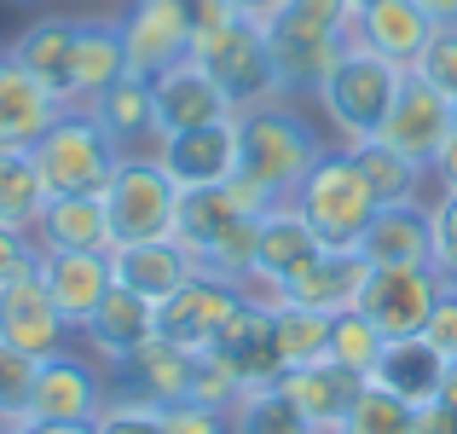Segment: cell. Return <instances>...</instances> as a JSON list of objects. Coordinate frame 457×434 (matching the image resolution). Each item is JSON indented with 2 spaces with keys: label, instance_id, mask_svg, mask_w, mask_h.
<instances>
[{
  "label": "cell",
  "instance_id": "6da1fadb",
  "mask_svg": "<svg viewBox=\"0 0 457 434\" xmlns=\"http://www.w3.org/2000/svg\"><path fill=\"white\" fill-rule=\"evenodd\" d=\"M255 226H261V214H249L232 197V186H191L174 203V232L168 238L203 272L249 284V272H255Z\"/></svg>",
  "mask_w": 457,
  "mask_h": 434
},
{
  "label": "cell",
  "instance_id": "7a4b0ae2",
  "mask_svg": "<svg viewBox=\"0 0 457 434\" xmlns=\"http://www.w3.org/2000/svg\"><path fill=\"white\" fill-rule=\"evenodd\" d=\"M324 151H330L324 134L295 104L267 99L255 111H237V174L267 186L272 197H295V186L307 179V168Z\"/></svg>",
  "mask_w": 457,
  "mask_h": 434
},
{
  "label": "cell",
  "instance_id": "3957f363",
  "mask_svg": "<svg viewBox=\"0 0 457 434\" xmlns=\"http://www.w3.org/2000/svg\"><path fill=\"white\" fill-rule=\"evenodd\" d=\"M353 35V0H284L278 18H267V46L278 64L284 99L319 93V81L336 70Z\"/></svg>",
  "mask_w": 457,
  "mask_h": 434
},
{
  "label": "cell",
  "instance_id": "277c9868",
  "mask_svg": "<svg viewBox=\"0 0 457 434\" xmlns=\"http://www.w3.org/2000/svg\"><path fill=\"white\" fill-rule=\"evenodd\" d=\"M400 81H405L400 64H388V58H377V53H365V46L347 41V53L336 58V70L319 81L312 99H319V111H324V122H330L336 139L359 145V139L382 134L394 99H400Z\"/></svg>",
  "mask_w": 457,
  "mask_h": 434
},
{
  "label": "cell",
  "instance_id": "5b68a950",
  "mask_svg": "<svg viewBox=\"0 0 457 434\" xmlns=\"http://www.w3.org/2000/svg\"><path fill=\"white\" fill-rule=\"evenodd\" d=\"M29 156L46 179V197H99L122 163V145L104 134L87 104H64L58 122L29 145Z\"/></svg>",
  "mask_w": 457,
  "mask_h": 434
},
{
  "label": "cell",
  "instance_id": "8992f818",
  "mask_svg": "<svg viewBox=\"0 0 457 434\" xmlns=\"http://www.w3.org/2000/svg\"><path fill=\"white\" fill-rule=\"evenodd\" d=\"M290 203L307 214V226L324 238V249H359L370 221H377V197H370V186H365V174H359L347 145H330L307 168V179L295 186Z\"/></svg>",
  "mask_w": 457,
  "mask_h": 434
},
{
  "label": "cell",
  "instance_id": "52a82bcc",
  "mask_svg": "<svg viewBox=\"0 0 457 434\" xmlns=\"http://www.w3.org/2000/svg\"><path fill=\"white\" fill-rule=\"evenodd\" d=\"M191 58L220 81V93L237 104V111H255V104H267V99H284L278 64H272V46H267V23L226 18L220 29H209V35L191 41Z\"/></svg>",
  "mask_w": 457,
  "mask_h": 434
},
{
  "label": "cell",
  "instance_id": "ba28073f",
  "mask_svg": "<svg viewBox=\"0 0 457 434\" xmlns=\"http://www.w3.org/2000/svg\"><path fill=\"white\" fill-rule=\"evenodd\" d=\"M99 197H104V214H111L116 244H145V238L174 232L179 186L168 179V168L156 163V151H122V163L104 179Z\"/></svg>",
  "mask_w": 457,
  "mask_h": 434
},
{
  "label": "cell",
  "instance_id": "9c48e42d",
  "mask_svg": "<svg viewBox=\"0 0 457 434\" xmlns=\"http://www.w3.org/2000/svg\"><path fill=\"white\" fill-rule=\"evenodd\" d=\"M111 400V371L93 354L58 347L35 365V388H29V412L23 423H93Z\"/></svg>",
  "mask_w": 457,
  "mask_h": 434
},
{
  "label": "cell",
  "instance_id": "30bf717a",
  "mask_svg": "<svg viewBox=\"0 0 457 434\" xmlns=\"http://www.w3.org/2000/svg\"><path fill=\"white\" fill-rule=\"evenodd\" d=\"M319 255H324V238L307 226V214L295 209L290 197H278L255 226V272H249L244 289L261 296V301H278Z\"/></svg>",
  "mask_w": 457,
  "mask_h": 434
},
{
  "label": "cell",
  "instance_id": "8fae6325",
  "mask_svg": "<svg viewBox=\"0 0 457 434\" xmlns=\"http://www.w3.org/2000/svg\"><path fill=\"white\" fill-rule=\"evenodd\" d=\"M203 354H214L226 371L237 377V388H272V382H284V354H278V324H272V301L249 296L237 301L232 313H226V324L214 330V342L203 347Z\"/></svg>",
  "mask_w": 457,
  "mask_h": 434
},
{
  "label": "cell",
  "instance_id": "7c38bea8",
  "mask_svg": "<svg viewBox=\"0 0 457 434\" xmlns=\"http://www.w3.org/2000/svg\"><path fill=\"white\" fill-rule=\"evenodd\" d=\"M440 289L446 284H440L435 267H370L365 289H359V313L382 336H423Z\"/></svg>",
  "mask_w": 457,
  "mask_h": 434
},
{
  "label": "cell",
  "instance_id": "4fadbf2b",
  "mask_svg": "<svg viewBox=\"0 0 457 434\" xmlns=\"http://www.w3.org/2000/svg\"><path fill=\"white\" fill-rule=\"evenodd\" d=\"M452 128H457V99L440 93L435 81H423L417 70H405L400 99H394V111H388V122H382L377 139H388L394 151H405L411 163L428 168L440 156V145L452 139Z\"/></svg>",
  "mask_w": 457,
  "mask_h": 434
},
{
  "label": "cell",
  "instance_id": "5bb4252c",
  "mask_svg": "<svg viewBox=\"0 0 457 434\" xmlns=\"http://www.w3.org/2000/svg\"><path fill=\"white\" fill-rule=\"evenodd\" d=\"M151 111H156V139L162 134H186L203 122H232L237 104L220 93V81L197 64V58H179V64L156 70L151 76Z\"/></svg>",
  "mask_w": 457,
  "mask_h": 434
},
{
  "label": "cell",
  "instance_id": "9a60e30c",
  "mask_svg": "<svg viewBox=\"0 0 457 434\" xmlns=\"http://www.w3.org/2000/svg\"><path fill=\"white\" fill-rule=\"evenodd\" d=\"M237 301H244V284L214 279V272H203V267H197V272H191V279L179 284L168 301H156V336L179 342L186 354H203Z\"/></svg>",
  "mask_w": 457,
  "mask_h": 434
},
{
  "label": "cell",
  "instance_id": "2e32d148",
  "mask_svg": "<svg viewBox=\"0 0 457 434\" xmlns=\"http://www.w3.org/2000/svg\"><path fill=\"white\" fill-rule=\"evenodd\" d=\"M70 336H76V324L53 307L41 272H18V279L0 284V342L6 347H23V354L46 359L58 347H70Z\"/></svg>",
  "mask_w": 457,
  "mask_h": 434
},
{
  "label": "cell",
  "instance_id": "e0dca14e",
  "mask_svg": "<svg viewBox=\"0 0 457 434\" xmlns=\"http://www.w3.org/2000/svg\"><path fill=\"white\" fill-rule=\"evenodd\" d=\"M156 163L168 168L179 191L191 186H226L237 174V116L232 122H203V128H186V134H162L151 145Z\"/></svg>",
  "mask_w": 457,
  "mask_h": 434
},
{
  "label": "cell",
  "instance_id": "ac0fdd59",
  "mask_svg": "<svg viewBox=\"0 0 457 434\" xmlns=\"http://www.w3.org/2000/svg\"><path fill=\"white\" fill-rule=\"evenodd\" d=\"M35 272H41L53 307L64 313L76 330L93 319V307H99V301L111 296V284H116L111 279V255H93V249H41Z\"/></svg>",
  "mask_w": 457,
  "mask_h": 434
},
{
  "label": "cell",
  "instance_id": "d6986e66",
  "mask_svg": "<svg viewBox=\"0 0 457 434\" xmlns=\"http://www.w3.org/2000/svg\"><path fill=\"white\" fill-rule=\"evenodd\" d=\"M428 35H435V23H428V12L417 0H370V6L353 12V35L347 41L388 58V64H400V70H411L423 58Z\"/></svg>",
  "mask_w": 457,
  "mask_h": 434
},
{
  "label": "cell",
  "instance_id": "ffe728a7",
  "mask_svg": "<svg viewBox=\"0 0 457 434\" xmlns=\"http://www.w3.org/2000/svg\"><path fill=\"white\" fill-rule=\"evenodd\" d=\"M191 365H197V354H186L179 342L145 336L122 365H111V388L134 394V400H151V405H174L191 394Z\"/></svg>",
  "mask_w": 457,
  "mask_h": 434
},
{
  "label": "cell",
  "instance_id": "44dd1931",
  "mask_svg": "<svg viewBox=\"0 0 457 434\" xmlns=\"http://www.w3.org/2000/svg\"><path fill=\"white\" fill-rule=\"evenodd\" d=\"M76 336H81V347H87V354L111 371V365H122V359L134 354L145 336H156V307H151L145 296H134V289L111 284V296L93 307V319L81 324Z\"/></svg>",
  "mask_w": 457,
  "mask_h": 434
},
{
  "label": "cell",
  "instance_id": "7402d4cb",
  "mask_svg": "<svg viewBox=\"0 0 457 434\" xmlns=\"http://www.w3.org/2000/svg\"><path fill=\"white\" fill-rule=\"evenodd\" d=\"M116 29H122V46H128V70L145 76V81L191 53V29L162 6V0H134V6L116 18Z\"/></svg>",
  "mask_w": 457,
  "mask_h": 434
},
{
  "label": "cell",
  "instance_id": "603a6c76",
  "mask_svg": "<svg viewBox=\"0 0 457 434\" xmlns=\"http://www.w3.org/2000/svg\"><path fill=\"white\" fill-rule=\"evenodd\" d=\"M365 382L400 394L405 405H428V400H440V382H446V354L428 336H388Z\"/></svg>",
  "mask_w": 457,
  "mask_h": 434
},
{
  "label": "cell",
  "instance_id": "cb8c5ba5",
  "mask_svg": "<svg viewBox=\"0 0 457 434\" xmlns=\"http://www.w3.org/2000/svg\"><path fill=\"white\" fill-rule=\"evenodd\" d=\"M284 394L302 405V417L319 434H336V423H342V417L353 412V400L365 394V377L347 371V365H336V359L324 354V359H312V365L284 371Z\"/></svg>",
  "mask_w": 457,
  "mask_h": 434
},
{
  "label": "cell",
  "instance_id": "d4e9b609",
  "mask_svg": "<svg viewBox=\"0 0 457 434\" xmlns=\"http://www.w3.org/2000/svg\"><path fill=\"white\" fill-rule=\"evenodd\" d=\"M58 111H64V99L46 81H35L12 53H0V145H23L29 151L58 122Z\"/></svg>",
  "mask_w": 457,
  "mask_h": 434
},
{
  "label": "cell",
  "instance_id": "484cf974",
  "mask_svg": "<svg viewBox=\"0 0 457 434\" xmlns=\"http://www.w3.org/2000/svg\"><path fill=\"white\" fill-rule=\"evenodd\" d=\"M191 272H197V261L174 238H145V244H116L111 249V279L122 289H134V296H145L151 307L174 296Z\"/></svg>",
  "mask_w": 457,
  "mask_h": 434
},
{
  "label": "cell",
  "instance_id": "4316f807",
  "mask_svg": "<svg viewBox=\"0 0 457 434\" xmlns=\"http://www.w3.org/2000/svg\"><path fill=\"white\" fill-rule=\"evenodd\" d=\"M128 70V46L116 18H81L76 23V58H70V104H93L99 93H111Z\"/></svg>",
  "mask_w": 457,
  "mask_h": 434
},
{
  "label": "cell",
  "instance_id": "83f0119b",
  "mask_svg": "<svg viewBox=\"0 0 457 434\" xmlns=\"http://www.w3.org/2000/svg\"><path fill=\"white\" fill-rule=\"evenodd\" d=\"M428 249H435L428 203H388V209H377L359 255L370 267H428Z\"/></svg>",
  "mask_w": 457,
  "mask_h": 434
},
{
  "label": "cell",
  "instance_id": "f1b7e54d",
  "mask_svg": "<svg viewBox=\"0 0 457 434\" xmlns=\"http://www.w3.org/2000/svg\"><path fill=\"white\" fill-rule=\"evenodd\" d=\"M365 272H370V261L359 249H324L278 301H295V307H312V313H347V307H359Z\"/></svg>",
  "mask_w": 457,
  "mask_h": 434
},
{
  "label": "cell",
  "instance_id": "f546056e",
  "mask_svg": "<svg viewBox=\"0 0 457 434\" xmlns=\"http://www.w3.org/2000/svg\"><path fill=\"white\" fill-rule=\"evenodd\" d=\"M35 244L41 249H93V255H111L116 232L104 197H46L41 221H35Z\"/></svg>",
  "mask_w": 457,
  "mask_h": 434
},
{
  "label": "cell",
  "instance_id": "4dcf8cb0",
  "mask_svg": "<svg viewBox=\"0 0 457 434\" xmlns=\"http://www.w3.org/2000/svg\"><path fill=\"white\" fill-rule=\"evenodd\" d=\"M12 58H18L23 70H29L35 81H46V88L58 93V99L70 104V58H76V18H35L29 29L18 35V41L6 46Z\"/></svg>",
  "mask_w": 457,
  "mask_h": 434
},
{
  "label": "cell",
  "instance_id": "1f68e13d",
  "mask_svg": "<svg viewBox=\"0 0 457 434\" xmlns=\"http://www.w3.org/2000/svg\"><path fill=\"white\" fill-rule=\"evenodd\" d=\"M87 111L99 116V128L122 145V151H151L156 145V111H151V81L145 76H122L111 93H99Z\"/></svg>",
  "mask_w": 457,
  "mask_h": 434
},
{
  "label": "cell",
  "instance_id": "d6a6232c",
  "mask_svg": "<svg viewBox=\"0 0 457 434\" xmlns=\"http://www.w3.org/2000/svg\"><path fill=\"white\" fill-rule=\"evenodd\" d=\"M347 151H353V163H359V174H365L377 209H388V203H423V179H428L423 163H411L405 151H394L388 139H359V145H347Z\"/></svg>",
  "mask_w": 457,
  "mask_h": 434
},
{
  "label": "cell",
  "instance_id": "836d02e7",
  "mask_svg": "<svg viewBox=\"0 0 457 434\" xmlns=\"http://www.w3.org/2000/svg\"><path fill=\"white\" fill-rule=\"evenodd\" d=\"M41 209H46V179L35 168V156L23 145H0V221L35 232Z\"/></svg>",
  "mask_w": 457,
  "mask_h": 434
},
{
  "label": "cell",
  "instance_id": "e575fe53",
  "mask_svg": "<svg viewBox=\"0 0 457 434\" xmlns=\"http://www.w3.org/2000/svg\"><path fill=\"white\" fill-rule=\"evenodd\" d=\"M232 434H319L302 417V405L284 394V382L272 388H249L244 400L232 405Z\"/></svg>",
  "mask_w": 457,
  "mask_h": 434
},
{
  "label": "cell",
  "instance_id": "d590c367",
  "mask_svg": "<svg viewBox=\"0 0 457 434\" xmlns=\"http://www.w3.org/2000/svg\"><path fill=\"white\" fill-rule=\"evenodd\" d=\"M272 324H278V354H284V371L312 365V359L330 354V313L295 307V301H272Z\"/></svg>",
  "mask_w": 457,
  "mask_h": 434
},
{
  "label": "cell",
  "instance_id": "8d00e7d4",
  "mask_svg": "<svg viewBox=\"0 0 457 434\" xmlns=\"http://www.w3.org/2000/svg\"><path fill=\"white\" fill-rule=\"evenodd\" d=\"M411 423H417V405H405L400 394L365 382V394H359L353 412L336 423V434H411Z\"/></svg>",
  "mask_w": 457,
  "mask_h": 434
},
{
  "label": "cell",
  "instance_id": "74e56055",
  "mask_svg": "<svg viewBox=\"0 0 457 434\" xmlns=\"http://www.w3.org/2000/svg\"><path fill=\"white\" fill-rule=\"evenodd\" d=\"M382 342H388V336H382L359 307L330 313V359H336V365H347V371H359V377H370V365H377Z\"/></svg>",
  "mask_w": 457,
  "mask_h": 434
},
{
  "label": "cell",
  "instance_id": "f35d334b",
  "mask_svg": "<svg viewBox=\"0 0 457 434\" xmlns=\"http://www.w3.org/2000/svg\"><path fill=\"white\" fill-rule=\"evenodd\" d=\"M35 365H41L35 354L0 342V429L23 423V412H29V388H35Z\"/></svg>",
  "mask_w": 457,
  "mask_h": 434
},
{
  "label": "cell",
  "instance_id": "ab89813d",
  "mask_svg": "<svg viewBox=\"0 0 457 434\" xmlns=\"http://www.w3.org/2000/svg\"><path fill=\"white\" fill-rule=\"evenodd\" d=\"M428 232H435L428 267L440 272L446 289H457V191H435L428 197Z\"/></svg>",
  "mask_w": 457,
  "mask_h": 434
},
{
  "label": "cell",
  "instance_id": "60d3db41",
  "mask_svg": "<svg viewBox=\"0 0 457 434\" xmlns=\"http://www.w3.org/2000/svg\"><path fill=\"white\" fill-rule=\"evenodd\" d=\"M93 429L99 434H168L162 429V405L134 400V394H122V388H111V400H104V412L93 417Z\"/></svg>",
  "mask_w": 457,
  "mask_h": 434
},
{
  "label": "cell",
  "instance_id": "b9f144b4",
  "mask_svg": "<svg viewBox=\"0 0 457 434\" xmlns=\"http://www.w3.org/2000/svg\"><path fill=\"white\" fill-rule=\"evenodd\" d=\"M411 70L423 81H435L440 93H452V99H457V23H435V35H428L423 58H417Z\"/></svg>",
  "mask_w": 457,
  "mask_h": 434
},
{
  "label": "cell",
  "instance_id": "7bdbcfd3",
  "mask_svg": "<svg viewBox=\"0 0 457 434\" xmlns=\"http://www.w3.org/2000/svg\"><path fill=\"white\" fill-rule=\"evenodd\" d=\"M186 400H203L214 405V412H232L237 400H244V388H237V377L220 365L214 354H197V365H191V394Z\"/></svg>",
  "mask_w": 457,
  "mask_h": 434
},
{
  "label": "cell",
  "instance_id": "ee69618b",
  "mask_svg": "<svg viewBox=\"0 0 457 434\" xmlns=\"http://www.w3.org/2000/svg\"><path fill=\"white\" fill-rule=\"evenodd\" d=\"M162 429L168 434H232V412H214L203 400H174L162 405Z\"/></svg>",
  "mask_w": 457,
  "mask_h": 434
},
{
  "label": "cell",
  "instance_id": "f6af8a7d",
  "mask_svg": "<svg viewBox=\"0 0 457 434\" xmlns=\"http://www.w3.org/2000/svg\"><path fill=\"white\" fill-rule=\"evenodd\" d=\"M35 261H41V244H35V232H23V226H6V221H0V284L18 279V272H35Z\"/></svg>",
  "mask_w": 457,
  "mask_h": 434
},
{
  "label": "cell",
  "instance_id": "bcb514c9",
  "mask_svg": "<svg viewBox=\"0 0 457 434\" xmlns=\"http://www.w3.org/2000/svg\"><path fill=\"white\" fill-rule=\"evenodd\" d=\"M162 6L191 29V41H197V35H209V29H220V23L232 18V6H226V0H162Z\"/></svg>",
  "mask_w": 457,
  "mask_h": 434
},
{
  "label": "cell",
  "instance_id": "7dc6e473",
  "mask_svg": "<svg viewBox=\"0 0 457 434\" xmlns=\"http://www.w3.org/2000/svg\"><path fill=\"white\" fill-rule=\"evenodd\" d=\"M423 336H428V342H435L446 359H457V289H440V301H435V313H428Z\"/></svg>",
  "mask_w": 457,
  "mask_h": 434
},
{
  "label": "cell",
  "instance_id": "c3c4849f",
  "mask_svg": "<svg viewBox=\"0 0 457 434\" xmlns=\"http://www.w3.org/2000/svg\"><path fill=\"white\" fill-rule=\"evenodd\" d=\"M411 434H457V412H452V405H440V400L417 405V423H411Z\"/></svg>",
  "mask_w": 457,
  "mask_h": 434
},
{
  "label": "cell",
  "instance_id": "681fc988",
  "mask_svg": "<svg viewBox=\"0 0 457 434\" xmlns=\"http://www.w3.org/2000/svg\"><path fill=\"white\" fill-rule=\"evenodd\" d=\"M428 179H435L440 191H457V128H452V139L440 145V156L428 163Z\"/></svg>",
  "mask_w": 457,
  "mask_h": 434
},
{
  "label": "cell",
  "instance_id": "f907efd6",
  "mask_svg": "<svg viewBox=\"0 0 457 434\" xmlns=\"http://www.w3.org/2000/svg\"><path fill=\"white\" fill-rule=\"evenodd\" d=\"M226 6H232V18L267 23V18H278V12H284V0H226Z\"/></svg>",
  "mask_w": 457,
  "mask_h": 434
},
{
  "label": "cell",
  "instance_id": "816d5d0a",
  "mask_svg": "<svg viewBox=\"0 0 457 434\" xmlns=\"http://www.w3.org/2000/svg\"><path fill=\"white\" fill-rule=\"evenodd\" d=\"M18 434H99L93 423H18Z\"/></svg>",
  "mask_w": 457,
  "mask_h": 434
},
{
  "label": "cell",
  "instance_id": "f5cc1de1",
  "mask_svg": "<svg viewBox=\"0 0 457 434\" xmlns=\"http://www.w3.org/2000/svg\"><path fill=\"white\" fill-rule=\"evenodd\" d=\"M428 12V23H457V0H417Z\"/></svg>",
  "mask_w": 457,
  "mask_h": 434
},
{
  "label": "cell",
  "instance_id": "db71d44e",
  "mask_svg": "<svg viewBox=\"0 0 457 434\" xmlns=\"http://www.w3.org/2000/svg\"><path fill=\"white\" fill-rule=\"evenodd\" d=\"M440 405L457 412V359H446V382H440Z\"/></svg>",
  "mask_w": 457,
  "mask_h": 434
},
{
  "label": "cell",
  "instance_id": "11a10c76",
  "mask_svg": "<svg viewBox=\"0 0 457 434\" xmlns=\"http://www.w3.org/2000/svg\"><path fill=\"white\" fill-rule=\"evenodd\" d=\"M359 6H370V0H353V12H359Z\"/></svg>",
  "mask_w": 457,
  "mask_h": 434
}]
</instances>
